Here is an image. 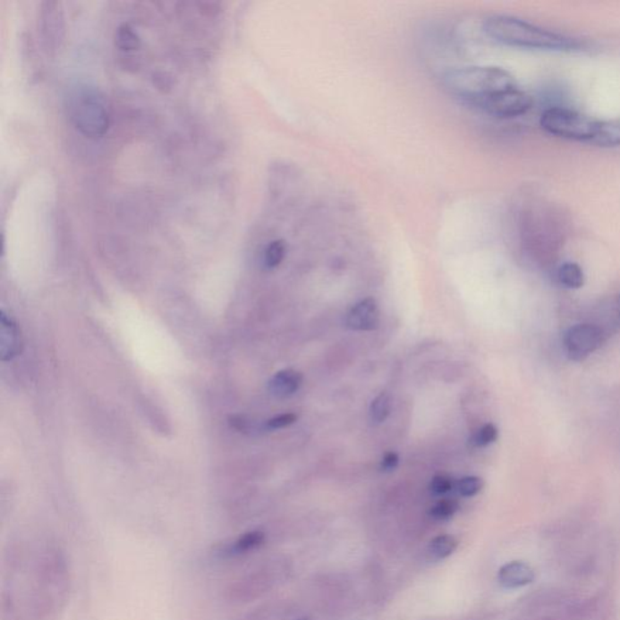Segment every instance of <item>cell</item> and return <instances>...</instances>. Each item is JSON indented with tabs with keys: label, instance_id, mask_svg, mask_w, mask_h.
<instances>
[{
	"label": "cell",
	"instance_id": "obj_1",
	"mask_svg": "<svg viewBox=\"0 0 620 620\" xmlns=\"http://www.w3.org/2000/svg\"><path fill=\"white\" fill-rule=\"evenodd\" d=\"M3 608L8 620H57L70 594V570L53 538H22L10 549Z\"/></svg>",
	"mask_w": 620,
	"mask_h": 620
},
{
	"label": "cell",
	"instance_id": "obj_2",
	"mask_svg": "<svg viewBox=\"0 0 620 620\" xmlns=\"http://www.w3.org/2000/svg\"><path fill=\"white\" fill-rule=\"evenodd\" d=\"M484 30L496 42L523 49L575 51L583 47V43L574 38L550 32L512 16L489 17Z\"/></svg>",
	"mask_w": 620,
	"mask_h": 620
},
{
	"label": "cell",
	"instance_id": "obj_3",
	"mask_svg": "<svg viewBox=\"0 0 620 620\" xmlns=\"http://www.w3.org/2000/svg\"><path fill=\"white\" fill-rule=\"evenodd\" d=\"M443 84L451 95L472 107L498 92L519 87L508 71L489 66L448 71L444 74Z\"/></svg>",
	"mask_w": 620,
	"mask_h": 620
},
{
	"label": "cell",
	"instance_id": "obj_4",
	"mask_svg": "<svg viewBox=\"0 0 620 620\" xmlns=\"http://www.w3.org/2000/svg\"><path fill=\"white\" fill-rule=\"evenodd\" d=\"M70 115L75 128L91 139L104 136L109 128L107 99L98 89L78 88L71 96Z\"/></svg>",
	"mask_w": 620,
	"mask_h": 620
},
{
	"label": "cell",
	"instance_id": "obj_5",
	"mask_svg": "<svg viewBox=\"0 0 620 620\" xmlns=\"http://www.w3.org/2000/svg\"><path fill=\"white\" fill-rule=\"evenodd\" d=\"M539 124L544 132L550 135L591 143L598 132L599 120L592 119L573 109L551 107L542 113Z\"/></svg>",
	"mask_w": 620,
	"mask_h": 620
},
{
	"label": "cell",
	"instance_id": "obj_6",
	"mask_svg": "<svg viewBox=\"0 0 620 620\" xmlns=\"http://www.w3.org/2000/svg\"><path fill=\"white\" fill-rule=\"evenodd\" d=\"M533 99L519 87L498 92L475 106L497 118L512 119L526 115L532 108Z\"/></svg>",
	"mask_w": 620,
	"mask_h": 620
},
{
	"label": "cell",
	"instance_id": "obj_7",
	"mask_svg": "<svg viewBox=\"0 0 620 620\" xmlns=\"http://www.w3.org/2000/svg\"><path fill=\"white\" fill-rule=\"evenodd\" d=\"M602 344V331L592 325H578L572 327L565 337V347L573 360H582L590 355Z\"/></svg>",
	"mask_w": 620,
	"mask_h": 620
},
{
	"label": "cell",
	"instance_id": "obj_8",
	"mask_svg": "<svg viewBox=\"0 0 620 620\" xmlns=\"http://www.w3.org/2000/svg\"><path fill=\"white\" fill-rule=\"evenodd\" d=\"M379 310L376 300L369 297L355 304L349 311L347 327L354 331H372L378 327Z\"/></svg>",
	"mask_w": 620,
	"mask_h": 620
},
{
	"label": "cell",
	"instance_id": "obj_9",
	"mask_svg": "<svg viewBox=\"0 0 620 620\" xmlns=\"http://www.w3.org/2000/svg\"><path fill=\"white\" fill-rule=\"evenodd\" d=\"M21 334L15 321L2 313V335H0V352L3 361H9L21 352Z\"/></svg>",
	"mask_w": 620,
	"mask_h": 620
},
{
	"label": "cell",
	"instance_id": "obj_10",
	"mask_svg": "<svg viewBox=\"0 0 620 620\" xmlns=\"http://www.w3.org/2000/svg\"><path fill=\"white\" fill-rule=\"evenodd\" d=\"M302 381L303 376L296 369H283L270 379L269 390L274 396L284 399V397H289L296 393L302 385Z\"/></svg>",
	"mask_w": 620,
	"mask_h": 620
},
{
	"label": "cell",
	"instance_id": "obj_11",
	"mask_svg": "<svg viewBox=\"0 0 620 620\" xmlns=\"http://www.w3.org/2000/svg\"><path fill=\"white\" fill-rule=\"evenodd\" d=\"M498 578L505 588H520L533 581V572L525 564L512 563L502 567Z\"/></svg>",
	"mask_w": 620,
	"mask_h": 620
},
{
	"label": "cell",
	"instance_id": "obj_12",
	"mask_svg": "<svg viewBox=\"0 0 620 620\" xmlns=\"http://www.w3.org/2000/svg\"><path fill=\"white\" fill-rule=\"evenodd\" d=\"M592 145L613 149L620 146V119L599 120L598 132Z\"/></svg>",
	"mask_w": 620,
	"mask_h": 620
},
{
	"label": "cell",
	"instance_id": "obj_13",
	"mask_svg": "<svg viewBox=\"0 0 620 620\" xmlns=\"http://www.w3.org/2000/svg\"><path fill=\"white\" fill-rule=\"evenodd\" d=\"M115 44L122 51H135L141 47V38L129 23H123L115 33Z\"/></svg>",
	"mask_w": 620,
	"mask_h": 620
},
{
	"label": "cell",
	"instance_id": "obj_14",
	"mask_svg": "<svg viewBox=\"0 0 620 620\" xmlns=\"http://www.w3.org/2000/svg\"><path fill=\"white\" fill-rule=\"evenodd\" d=\"M558 280L570 289H578L584 284V274L577 263L567 262L558 269Z\"/></svg>",
	"mask_w": 620,
	"mask_h": 620
},
{
	"label": "cell",
	"instance_id": "obj_15",
	"mask_svg": "<svg viewBox=\"0 0 620 620\" xmlns=\"http://www.w3.org/2000/svg\"><path fill=\"white\" fill-rule=\"evenodd\" d=\"M390 407H392V403H390L388 394L381 393L379 395H377L372 400L371 406H369V417H371L372 422H385L389 416Z\"/></svg>",
	"mask_w": 620,
	"mask_h": 620
},
{
	"label": "cell",
	"instance_id": "obj_16",
	"mask_svg": "<svg viewBox=\"0 0 620 620\" xmlns=\"http://www.w3.org/2000/svg\"><path fill=\"white\" fill-rule=\"evenodd\" d=\"M457 544V540L452 536H438L431 540L429 553L435 558H445L454 553Z\"/></svg>",
	"mask_w": 620,
	"mask_h": 620
},
{
	"label": "cell",
	"instance_id": "obj_17",
	"mask_svg": "<svg viewBox=\"0 0 620 620\" xmlns=\"http://www.w3.org/2000/svg\"><path fill=\"white\" fill-rule=\"evenodd\" d=\"M286 255V244L283 240H274L267 246L265 251V266L273 269L280 266Z\"/></svg>",
	"mask_w": 620,
	"mask_h": 620
},
{
	"label": "cell",
	"instance_id": "obj_18",
	"mask_svg": "<svg viewBox=\"0 0 620 620\" xmlns=\"http://www.w3.org/2000/svg\"><path fill=\"white\" fill-rule=\"evenodd\" d=\"M457 510V502L452 501V499H444L431 508L430 515L437 520H447L454 516Z\"/></svg>",
	"mask_w": 620,
	"mask_h": 620
},
{
	"label": "cell",
	"instance_id": "obj_19",
	"mask_svg": "<svg viewBox=\"0 0 620 620\" xmlns=\"http://www.w3.org/2000/svg\"><path fill=\"white\" fill-rule=\"evenodd\" d=\"M484 488V481L476 476H467L458 482L457 489L463 497H472L478 495Z\"/></svg>",
	"mask_w": 620,
	"mask_h": 620
},
{
	"label": "cell",
	"instance_id": "obj_20",
	"mask_svg": "<svg viewBox=\"0 0 620 620\" xmlns=\"http://www.w3.org/2000/svg\"><path fill=\"white\" fill-rule=\"evenodd\" d=\"M498 437V430L493 424H486L478 431L475 437V443L479 446H488V445L495 443Z\"/></svg>",
	"mask_w": 620,
	"mask_h": 620
},
{
	"label": "cell",
	"instance_id": "obj_21",
	"mask_svg": "<svg viewBox=\"0 0 620 620\" xmlns=\"http://www.w3.org/2000/svg\"><path fill=\"white\" fill-rule=\"evenodd\" d=\"M452 488H454L452 480L446 475L434 476L430 482L431 492H434L435 495H445V493L450 492Z\"/></svg>",
	"mask_w": 620,
	"mask_h": 620
},
{
	"label": "cell",
	"instance_id": "obj_22",
	"mask_svg": "<svg viewBox=\"0 0 620 620\" xmlns=\"http://www.w3.org/2000/svg\"><path fill=\"white\" fill-rule=\"evenodd\" d=\"M297 420V416L294 413H284L272 418L268 420V428L270 429H282V428L289 427Z\"/></svg>",
	"mask_w": 620,
	"mask_h": 620
},
{
	"label": "cell",
	"instance_id": "obj_23",
	"mask_svg": "<svg viewBox=\"0 0 620 620\" xmlns=\"http://www.w3.org/2000/svg\"><path fill=\"white\" fill-rule=\"evenodd\" d=\"M397 464H399V455L395 452H386L385 457L382 459V471H395Z\"/></svg>",
	"mask_w": 620,
	"mask_h": 620
},
{
	"label": "cell",
	"instance_id": "obj_24",
	"mask_svg": "<svg viewBox=\"0 0 620 620\" xmlns=\"http://www.w3.org/2000/svg\"><path fill=\"white\" fill-rule=\"evenodd\" d=\"M619 318H620V303H619Z\"/></svg>",
	"mask_w": 620,
	"mask_h": 620
},
{
	"label": "cell",
	"instance_id": "obj_25",
	"mask_svg": "<svg viewBox=\"0 0 620 620\" xmlns=\"http://www.w3.org/2000/svg\"><path fill=\"white\" fill-rule=\"evenodd\" d=\"M300 620H307V619H300Z\"/></svg>",
	"mask_w": 620,
	"mask_h": 620
}]
</instances>
